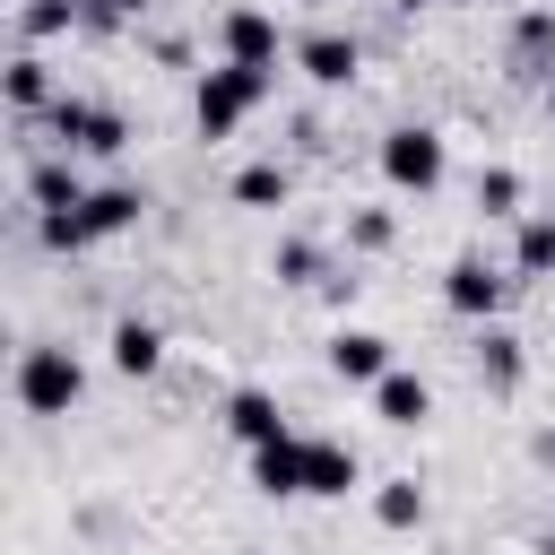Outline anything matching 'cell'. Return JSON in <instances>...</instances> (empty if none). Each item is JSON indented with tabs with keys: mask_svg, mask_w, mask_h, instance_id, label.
<instances>
[{
	"mask_svg": "<svg viewBox=\"0 0 555 555\" xmlns=\"http://www.w3.org/2000/svg\"><path fill=\"white\" fill-rule=\"evenodd\" d=\"M269 87H278V69H251V61L208 69V78L191 87V121H199V139H234V130H243V113H260V104H269Z\"/></svg>",
	"mask_w": 555,
	"mask_h": 555,
	"instance_id": "6da1fadb",
	"label": "cell"
},
{
	"mask_svg": "<svg viewBox=\"0 0 555 555\" xmlns=\"http://www.w3.org/2000/svg\"><path fill=\"white\" fill-rule=\"evenodd\" d=\"M87 399V364L69 347H26L17 356V408L26 416H69Z\"/></svg>",
	"mask_w": 555,
	"mask_h": 555,
	"instance_id": "7a4b0ae2",
	"label": "cell"
},
{
	"mask_svg": "<svg viewBox=\"0 0 555 555\" xmlns=\"http://www.w3.org/2000/svg\"><path fill=\"white\" fill-rule=\"evenodd\" d=\"M52 147H61V156H121V147H130V121H121L113 104L61 95V104H52Z\"/></svg>",
	"mask_w": 555,
	"mask_h": 555,
	"instance_id": "3957f363",
	"label": "cell"
},
{
	"mask_svg": "<svg viewBox=\"0 0 555 555\" xmlns=\"http://www.w3.org/2000/svg\"><path fill=\"white\" fill-rule=\"evenodd\" d=\"M382 182H390V191H416V199H425V191L442 182V139H434L425 121H399V130L382 139Z\"/></svg>",
	"mask_w": 555,
	"mask_h": 555,
	"instance_id": "277c9868",
	"label": "cell"
},
{
	"mask_svg": "<svg viewBox=\"0 0 555 555\" xmlns=\"http://www.w3.org/2000/svg\"><path fill=\"white\" fill-rule=\"evenodd\" d=\"M217 43H225V61H251V69H278V52H286V43H278V17L251 9V0L217 17Z\"/></svg>",
	"mask_w": 555,
	"mask_h": 555,
	"instance_id": "5b68a950",
	"label": "cell"
},
{
	"mask_svg": "<svg viewBox=\"0 0 555 555\" xmlns=\"http://www.w3.org/2000/svg\"><path fill=\"white\" fill-rule=\"evenodd\" d=\"M442 304H451L460 321H494V312H503V278H494L477 251H460V260L442 269Z\"/></svg>",
	"mask_w": 555,
	"mask_h": 555,
	"instance_id": "8992f818",
	"label": "cell"
},
{
	"mask_svg": "<svg viewBox=\"0 0 555 555\" xmlns=\"http://www.w3.org/2000/svg\"><path fill=\"white\" fill-rule=\"evenodd\" d=\"M330 373L373 390V382L390 373V338H382V330H338V338H330Z\"/></svg>",
	"mask_w": 555,
	"mask_h": 555,
	"instance_id": "52a82bcc",
	"label": "cell"
},
{
	"mask_svg": "<svg viewBox=\"0 0 555 555\" xmlns=\"http://www.w3.org/2000/svg\"><path fill=\"white\" fill-rule=\"evenodd\" d=\"M373 416H382V425H399V434H408V425H425V416H434L425 373H399V364H390V373L373 382Z\"/></svg>",
	"mask_w": 555,
	"mask_h": 555,
	"instance_id": "ba28073f",
	"label": "cell"
},
{
	"mask_svg": "<svg viewBox=\"0 0 555 555\" xmlns=\"http://www.w3.org/2000/svg\"><path fill=\"white\" fill-rule=\"evenodd\" d=\"M356 61H364V52H356V35H304V43H295V69H304L312 87H347V78H356Z\"/></svg>",
	"mask_w": 555,
	"mask_h": 555,
	"instance_id": "9c48e42d",
	"label": "cell"
},
{
	"mask_svg": "<svg viewBox=\"0 0 555 555\" xmlns=\"http://www.w3.org/2000/svg\"><path fill=\"white\" fill-rule=\"evenodd\" d=\"M139 208H147V199H139L130 182H104V191H87V199H78V225H87V243H104V234H130V225H139Z\"/></svg>",
	"mask_w": 555,
	"mask_h": 555,
	"instance_id": "30bf717a",
	"label": "cell"
},
{
	"mask_svg": "<svg viewBox=\"0 0 555 555\" xmlns=\"http://www.w3.org/2000/svg\"><path fill=\"white\" fill-rule=\"evenodd\" d=\"M304 494H356V451L330 434H304Z\"/></svg>",
	"mask_w": 555,
	"mask_h": 555,
	"instance_id": "8fae6325",
	"label": "cell"
},
{
	"mask_svg": "<svg viewBox=\"0 0 555 555\" xmlns=\"http://www.w3.org/2000/svg\"><path fill=\"white\" fill-rule=\"evenodd\" d=\"M251 486L260 494H304V434H278L251 451Z\"/></svg>",
	"mask_w": 555,
	"mask_h": 555,
	"instance_id": "7c38bea8",
	"label": "cell"
},
{
	"mask_svg": "<svg viewBox=\"0 0 555 555\" xmlns=\"http://www.w3.org/2000/svg\"><path fill=\"white\" fill-rule=\"evenodd\" d=\"M156 364H165V330H156V321H121V330H113V373L147 382Z\"/></svg>",
	"mask_w": 555,
	"mask_h": 555,
	"instance_id": "4fadbf2b",
	"label": "cell"
},
{
	"mask_svg": "<svg viewBox=\"0 0 555 555\" xmlns=\"http://www.w3.org/2000/svg\"><path fill=\"white\" fill-rule=\"evenodd\" d=\"M225 425H234V442H251V451L286 434V416H278V399H269V390H234V399H225Z\"/></svg>",
	"mask_w": 555,
	"mask_h": 555,
	"instance_id": "5bb4252c",
	"label": "cell"
},
{
	"mask_svg": "<svg viewBox=\"0 0 555 555\" xmlns=\"http://www.w3.org/2000/svg\"><path fill=\"white\" fill-rule=\"evenodd\" d=\"M0 87H9V113H52V104H61V95H52V69H43L35 52H17Z\"/></svg>",
	"mask_w": 555,
	"mask_h": 555,
	"instance_id": "9a60e30c",
	"label": "cell"
},
{
	"mask_svg": "<svg viewBox=\"0 0 555 555\" xmlns=\"http://www.w3.org/2000/svg\"><path fill=\"white\" fill-rule=\"evenodd\" d=\"M512 269H520V278H555V208H546V217H520Z\"/></svg>",
	"mask_w": 555,
	"mask_h": 555,
	"instance_id": "2e32d148",
	"label": "cell"
},
{
	"mask_svg": "<svg viewBox=\"0 0 555 555\" xmlns=\"http://www.w3.org/2000/svg\"><path fill=\"white\" fill-rule=\"evenodd\" d=\"M26 191H35V217H43V208H78V199H87V191H78V173H69V156H43Z\"/></svg>",
	"mask_w": 555,
	"mask_h": 555,
	"instance_id": "e0dca14e",
	"label": "cell"
},
{
	"mask_svg": "<svg viewBox=\"0 0 555 555\" xmlns=\"http://www.w3.org/2000/svg\"><path fill=\"white\" fill-rule=\"evenodd\" d=\"M373 520H382V529H416V520H425V486H416V477H390V486L373 494Z\"/></svg>",
	"mask_w": 555,
	"mask_h": 555,
	"instance_id": "ac0fdd59",
	"label": "cell"
},
{
	"mask_svg": "<svg viewBox=\"0 0 555 555\" xmlns=\"http://www.w3.org/2000/svg\"><path fill=\"white\" fill-rule=\"evenodd\" d=\"M234 199L243 208H286V165H243L234 173Z\"/></svg>",
	"mask_w": 555,
	"mask_h": 555,
	"instance_id": "d6986e66",
	"label": "cell"
},
{
	"mask_svg": "<svg viewBox=\"0 0 555 555\" xmlns=\"http://www.w3.org/2000/svg\"><path fill=\"white\" fill-rule=\"evenodd\" d=\"M477 208H486V217H520V173H512V165H486V173H477Z\"/></svg>",
	"mask_w": 555,
	"mask_h": 555,
	"instance_id": "ffe728a7",
	"label": "cell"
},
{
	"mask_svg": "<svg viewBox=\"0 0 555 555\" xmlns=\"http://www.w3.org/2000/svg\"><path fill=\"white\" fill-rule=\"evenodd\" d=\"M477 373H486L494 390H512V382H520V338H503V330H486V347H477Z\"/></svg>",
	"mask_w": 555,
	"mask_h": 555,
	"instance_id": "44dd1931",
	"label": "cell"
},
{
	"mask_svg": "<svg viewBox=\"0 0 555 555\" xmlns=\"http://www.w3.org/2000/svg\"><path fill=\"white\" fill-rule=\"evenodd\" d=\"M69 17H78V0H26V9H17V35L43 43V35H61Z\"/></svg>",
	"mask_w": 555,
	"mask_h": 555,
	"instance_id": "7402d4cb",
	"label": "cell"
},
{
	"mask_svg": "<svg viewBox=\"0 0 555 555\" xmlns=\"http://www.w3.org/2000/svg\"><path fill=\"white\" fill-rule=\"evenodd\" d=\"M35 234H43L52 251H87V225H78V208H43V217H35Z\"/></svg>",
	"mask_w": 555,
	"mask_h": 555,
	"instance_id": "603a6c76",
	"label": "cell"
},
{
	"mask_svg": "<svg viewBox=\"0 0 555 555\" xmlns=\"http://www.w3.org/2000/svg\"><path fill=\"white\" fill-rule=\"evenodd\" d=\"M390 234H399L390 208H356V217H347V243H356V251H390Z\"/></svg>",
	"mask_w": 555,
	"mask_h": 555,
	"instance_id": "cb8c5ba5",
	"label": "cell"
},
{
	"mask_svg": "<svg viewBox=\"0 0 555 555\" xmlns=\"http://www.w3.org/2000/svg\"><path fill=\"white\" fill-rule=\"evenodd\" d=\"M512 43H520L529 61H538V52H555V9H529V17L512 26Z\"/></svg>",
	"mask_w": 555,
	"mask_h": 555,
	"instance_id": "d4e9b609",
	"label": "cell"
},
{
	"mask_svg": "<svg viewBox=\"0 0 555 555\" xmlns=\"http://www.w3.org/2000/svg\"><path fill=\"white\" fill-rule=\"evenodd\" d=\"M269 269H278L286 286H312V269H321V251H312V243H278V260H269Z\"/></svg>",
	"mask_w": 555,
	"mask_h": 555,
	"instance_id": "484cf974",
	"label": "cell"
},
{
	"mask_svg": "<svg viewBox=\"0 0 555 555\" xmlns=\"http://www.w3.org/2000/svg\"><path fill=\"white\" fill-rule=\"evenodd\" d=\"M147 9H156V0H121V17H147Z\"/></svg>",
	"mask_w": 555,
	"mask_h": 555,
	"instance_id": "4316f807",
	"label": "cell"
},
{
	"mask_svg": "<svg viewBox=\"0 0 555 555\" xmlns=\"http://www.w3.org/2000/svg\"><path fill=\"white\" fill-rule=\"evenodd\" d=\"M546 121H555V61H546Z\"/></svg>",
	"mask_w": 555,
	"mask_h": 555,
	"instance_id": "83f0119b",
	"label": "cell"
},
{
	"mask_svg": "<svg viewBox=\"0 0 555 555\" xmlns=\"http://www.w3.org/2000/svg\"><path fill=\"white\" fill-rule=\"evenodd\" d=\"M390 9H425V0H390Z\"/></svg>",
	"mask_w": 555,
	"mask_h": 555,
	"instance_id": "f1b7e54d",
	"label": "cell"
},
{
	"mask_svg": "<svg viewBox=\"0 0 555 555\" xmlns=\"http://www.w3.org/2000/svg\"><path fill=\"white\" fill-rule=\"evenodd\" d=\"M304 9H321V0H304Z\"/></svg>",
	"mask_w": 555,
	"mask_h": 555,
	"instance_id": "f546056e",
	"label": "cell"
},
{
	"mask_svg": "<svg viewBox=\"0 0 555 555\" xmlns=\"http://www.w3.org/2000/svg\"><path fill=\"white\" fill-rule=\"evenodd\" d=\"M243 555H251V546H243Z\"/></svg>",
	"mask_w": 555,
	"mask_h": 555,
	"instance_id": "4dcf8cb0",
	"label": "cell"
}]
</instances>
